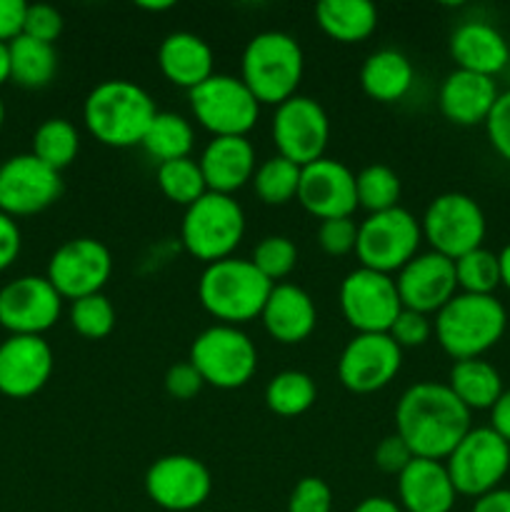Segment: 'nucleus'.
I'll use <instances>...</instances> for the list:
<instances>
[{"instance_id": "nucleus-15", "label": "nucleus", "mask_w": 510, "mask_h": 512, "mask_svg": "<svg viewBox=\"0 0 510 512\" xmlns=\"http://www.w3.org/2000/svg\"><path fill=\"white\" fill-rule=\"evenodd\" d=\"M63 193L58 170L40 163L33 153L13 155L0 165V213L10 218L43 213Z\"/></svg>"}, {"instance_id": "nucleus-29", "label": "nucleus", "mask_w": 510, "mask_h": 512, "mask_svg": "<svg viewBox=\"0 0 510 512\" xmlns=\"http://www.w3.org/2000/svg\"><path fill=\"white\" fill-rule=\"evenodd\" d=\"M315 20L328 38L338 43H360L378 25V10L368 0H320Z\"/></svg>"}, {"instance_id": "nucleus-30", "label": "nucleus", "mask_w": 510, "mask_h": 512, "mask_svg": "<svg viewBox=\"0 0 510 512\" xmlns=\"http://www.w3.org/2000/svg\"><path fill=\"white\" fill-rule=\"evenodd\" d=\"M448 388L470 413L473 410H490L503 395V378L483 358L455 360V365L450 368Z\"/></svg>"}, {"instance_id": "nucleus-45", "label": "nucleus", "mask_w": 510, "mask_h": 512, "mask_svg": "<svg viewBox=\"0 0 510 512\" xmlns=\"http://www.w3.org/2000/svg\"><path fill=\"white\" fill-rule=\"evenodd\" d=\"M485 130H488L495 153L510 163V90L498 95L488 120H485Z\"/></svg>"}, {"instance_id": "nucleus-9", "label": "nucleus", "mask_w": 510, "mask_h": 512, "mask_svg": "<svg viewBox=\"0 0 510 512\" xmlns=\"http://www.w3.org/2000/svg\"><path fill=\"white\" fill-rule=\"evenodd\" d=\"M190 108L195 120L213 138L248 135L258 123L260 103L240 78L225 73H213L205 83L190 90Z\"/></svg>"}, {"instance_id": "nucleus-6", "label": "nucleus", "mask_w": 510, "mask_h": 512, "mask_svg": "<svg viewBox=\"0 0 510 512\" xmlns=\"http://www.w3.org/2000/svg\"><path fill=\"white\" fill-rule=\"evenodd\" d=\"M245 235V213L233 195L205 193L185 208L180 238L185 250L203 263L233 258Z\"/></svg>"}, {"instance_id": "nucleus-32", "label": "nucleus", "mask_w": 510, "mask_h": 512, "mask_svg": "<svg viewBox=\"0 0 510 512\" xmlns=\"http://www.w3.org/2000/svg\"><path fill=\"white\" fill-rule=\"evenodd\" d=\"M193 125L178 113H160L153 118L150 128L143 135V148L150 158L158 163H168V160L190 158L193 150Z\"/></svg>"}, {"instance_id": "nucleus-36", "label": "nucleus", "mask_w": 510, "mask_h": 512, "mask_svg": "<svg viewBox=\"0 0 510 512\" xmlns=\"http://www.w3.org/2000/svg\"><path fill=\"white\" fill-rule=\"evenodd\" d=\"M400 178L390 165L373 163L365 165L358 175H355V195H358L360 208L373 213H383V210L398 208L400 200Z\"/></svg>"}, {"instance_id": "nucleus-19", "label": "nucleus", "mask_w": 510, "mask_h": 512, "mask_svg": "<svg viewBox=\"0 0 510 512\" xmlns=\"http://www.w3.org/2000/svg\"><path fill=\"white\" fill-rule=\"evenodd\" d=\"M298 200L310 215L320 220L350 218L358 208L355 173L345 163L320 158L300 168Z\"/></svg>"}, {"instance_id": "nucleus-34", "label": "nucleus", "mask_w": 510, "mask_h": 512, "mask_svg": "<svg viewBox=\"0 0 510 512\" xmlns=\"http://www.w3.org/2000/svg\"><path fill=\"white\" fill-rule=\"evenodd\" d=\"M80 150V135L65 118H48L33 135V155L53 170L68 168Z\"/></svg>"}, {"instance_id": "nucleus-49", "label": "nucleus", "mask_w": 510, "mask_h": 512, "mask_svg": "<svg viewBox=\"0 0 510 512\" xmlns=\"http://www.w3.org/2000/svg\"><path fill=\"white\" fill-rule=\"evenodd\" d=\"M20 245H23V238H20V228L15 218L0 213V273L18 260Z\"/></svg>"}, {"instance_id": "nucleus-14", "label": "nucleus", "mask_w": 510, "mask_h": 512, "mask_svg": "<svg viewBox=\"0 0 510 512\" xmlns=\"http://www.w3.org/2000/svg\"><path fill=\"white\" fill-rule=\"evenodd\" d=\"M113 275V255L108 245L95 238H73L60 245L48 263V275L60 298L80 300L103 293Z\"/></svg>"}, {"instance_id": "nucleus-42", "label": "nucleus", "mask_w": 510, "mask_h": 512, "mask_svg": "<svg viewBox=\"0 0 510 512\" xmlns=\"http://www.w3.org/2000/svg\"><path fill=\"white\" fill-rule=\"evenodd\" d=\"M60 33H63V15H60L58 8L45 3L28 5V10H25L23 35L40 40V43L53 45L60 38Z\"/></svg>"}, {"instance_id": "nucleus-46", "label": "nucleus", "mask_w": 510, "mask_h": 512, "mask_svg": "<svg viewBox=\"0 0 510 512\" xmlns=\"http://www.w3.org/2000/svg\"><path fill=\"white\" fill-rule=\"evenodd\" d=\"M413 458L415 455L410 453V448L405 445V440L400 438L398 433L385 435V438L375 445V453H373L375 465H378L383 473H390V475L403 473Z\"/></svg>"}, {"instance_id": "nucleus-50", "label": "nucleus", "mask_w": 510, "mask_h": 512, "mask_svg": "<svg viewBox=\"0 0 510 512\" xmlns=\"http://www.w3.org/2000/svg\"><path fill=\"white\" fill-rule=\"evenodd\" d=\"M490 428H493L505 443H510V388L503 390L498 403L490 408Z\"/></svg>"}, {"instance_id": "nucleus-1", "label": "nucleus", "mask_w": 510, "mask_h": 512, "mask_svg": "<svg viewBox=\"0 0 510 512\" xmlns=\"http://www.w3.org/2000/svg\"><path fill=\"white\" fill-rule=\"evenodd\" d=\"M470 410L443 383H415L395 405V433L415 458L443 463L468 435Z\"/></svg>"}, {"instance_id": "nucleus-52", "label": "nucleus", "mask_w": 510, "mask_h": 512, "mask_svg": "<svg viewBox=\"0 0 510 512\" xmlns=\"http://www.w3.org/2000/svg\"><path fill=\"white\" fill-rule=\"evenodd\" d=\"M353 512H403V508L395 500L383 498V495H373V498L360 500Z\"/></svg>"}, {"instance_id": "nucleus-10", "label": "nucleus", "mask_w": 510, "mask_h": 512, "mask_svg": "<svg viewBox=\"0 0 510 512\" xmlns=\"http://www.w3.org/2000/svg\"><path fill=\"white\" fill-rule=\"evenodd\" d=\"M458 495L480 498L500 485L510 470V443L493 428H470L468 435L445 458Z\"/></svg>"}, {"instance_id": "nucleus-27", "label": "nucleus", "mask_w": 510, "mask_h": 512, "mask_svg": "<svg viewBox=\"0 0 510 512\" xmlns=\"http://www.w3.org/2000/svg\"><path fill=\"white\" fill-rule=\"evenodd\" d=\"M158 65L170 83L193 90L213 75V48L190 30H175L160 43Z\"/></svg>"}, {"instance_id": "nucleus-5", "label": "nucleus", "mask_w": 510, "mask_h": 512, "mask_svg": "<svg viewBox=\"0 0 510 512\" xmlns=\"http://www.w3.org/2000/svg\"><path fill=\"white\" fill-rule=\"evenodd\" d=\"M273 283L253 265V260L225 258L205 265L198 280L203 308L223 325H243L258 318Z\"/></svg>"}, {"instance_id": "nucleus-48", "label": "nucleus", "mask_w": 510, "mask_h": 512, "mask_svg": "<svg viewBox=\"0 0 510 512\" xmlns=\"http://www.w3.org/2000/svg\"><path fill=\"white\" fill-rule=\"evenodd\" d=\"M25 10L28 3L23 0H0V43L8 45L18 35H23Z\"/></svg>"}, {"instance_id": "nucleus-22", "label": "nucleus", "mask_w": 510, "mask_h": 512, "mask_svg": "<svg viewBox=\"0 0 510 512\" xmlns=\"http://www.w3.org/2000/svg\"><path fill=\"white\" fill-rule=\"evenodd\" d=\"M498 95V85L493 78L455 68L440 85L438 105L440 113L450 123L470 128V125H480L488 120Z\"/></svg>"}, {"instance_id": "nucleus-12", "label": "nucleus", "mask_w": 510, "mask_h": 512, "mask_svg": "<svg viewBox=\"0 0 510 512\" xmlns=\"http://www.w3.org/2000/svg\"><path fill=\"white\" fill-rule=\"evenodd\" d=\"M340 310L358 333H388L403 310L395 278L368 268H355L340 283Z\"/></svg>"}, {"instance_id": "nucleus-8", "label": "nucleus", "mask_w": 510, "mask_h": 512, "mask_svg": "<svg viewBox=\"0 0 510 512\" xmlns=\"http://www.w3.org/2000/svg\"><path fill=\"white\" fill-rule=\"evenodd\" d=\"M423 230L415 215L405 208H390L373 213L358 225L355 255L360 268L375 273H398L418 255Z\"/></svg>"}, {"instance_id": "nucleus-39", "label": "nucleus", "mask_w": 510, "mask_h": 512, "mask_svg": "<svg viewBox=\"0 0 510 512\" xmlns=\"http://www.w3.org/2000/svg\"><path fill=\"white\" fill-rule=\"evenodd\" d=\"M70 325L78 335L88 340L108 338L115 328V308L103 293L73 300L70 305Z\"/></svg>"}, {"instance_id": "nucleus-47", "label": "nucleus", "mask_w": 510, "mask_h": 512, "mask_svg": "<svg viewBox=\"0 0 510 512\" xmlns=\"http://www.w3.org/2000/svg\"><path fill=\"white\" fill-rule=\"evenodd\" d=\"M203 378L195 370V365L190 363H175L170 365L168 373H165V393L175 400H190L203 390Z\"/></svg>"}, {"instance_id": "nucleus-2", "label": "nucleus", "mask_w": 510, "mask_h": 512, "mask_svg": "<svg viewBox=\"0 0 510 512\" xmlns=\"http://www.w3.org/2000/svg\"><path fill=\"white\" fill-rule=\"evenodd\" d=\"M158 115L155 100L133 80H103L83 103L85 128L95 140L110 148H130L143 143L145 130Z\"/></svg>"}, {"instance_id": "nucleus-31", "label": "nucleus", "mask_w": 510, "mask_h": 512, "mask_svg": "<svg viewBox=\"0 0 510 512\" xmlns=\"http://www.w3.org/2000/svg\"><path fill=\"white\" fill-rule=\"evenodd\" d=\"M10 80L23 88H45L58 73V53L53 45L18 35L8 43Z\"/></svg>"}, {"instance_id": "nucleus-55", "label": "nucleus", "mask_w": 510, "mask_h": 512, "mask_svg": "<svg viewBox=\"0 0 510 512\" xmlns=\"http://www.w3.org/2000/svg\"><path fill=\"white\" fill-rule=\"evenodd\" d=\"M173 5H175L173 0H158V3H138V8L153 10V13H158V10H170Z\"/></svg>"}, {"instance_id": "nucleus-16", "label": "nucleus", "mask_w": 510, "mask_h": 512, "mask_svg": "<svg viewBox=\"0 0 510 512\" xmlns=\"http://www.w3.org/2000/svg\"><path fill=\"white\" fill-rule=\"evenodd\" d=\"M213 490V478L203 460L193 455H165L145 473V493L158 508L190 512L205 503Z\"/></svg>"}, {"instance_id": "nucleus-7", "label": "nucleus", "mask_w": 510, "mask_h": 512, "mask_svg": "<svg viewBox=\"0 0 510 512\" xmlns=\"http://www.w3.org/2000/svg\"><path fill=\"white\" fill-rule=\"evenodd\" d=\"M190 363L205 385L218 390L243 388L258 370L255 343L238 325H210L190 345Z\"/></svg>"}, {"instance_id": "nucleus-3", "label": "nucleus", "mask_w": 510, "mask_h": 512, "mask_svg": "<svg viewBox=\"0 0 510 512\" xmlns=\"http://www.w3.org/2000/svg\"><path fill=\"white\" fill-rule=\"evenodd\" d=\"M303 70V48L283 30H263L253 35L240 60V80L260 105H280L298 95Z\"/></svg>"}, {"instance_id": "nucleus-38", "label": "nucleus", "mask_w": 510, "mask_h": 512, "mask_svg": "<svg viewBox=\"0 0 510 512\" xmlns=\"http://www.w3.org/2000/svg\"><path fill=\"white\" fill-rule=\"evenodd\" d=\"M455 280L463 293L493 295L500 285L498 255L485 248H475L455 260Z\"/></svg>"}, {"instance_id": "nucleus-24", "label": "nucleus", "mask_w": 510, "mask_h": 512, "mask_svg": "<svg viewBox=\"0 0 510 512\" xmlns=\"http://www.w3.org/2000/svg\"><path fill=\"white\" fill-rule=\"evenodd\" d=\"M205 185L210 193L233 195L255 175V148L245 135L213 138L200 155Z\"/></svg>"}, {"instance_id": "nucleus-33", "label": "nucleus", "mask_w": 510, "mask_h": 512, "mask_svg": "<svg viewBox=\"0 0 510 512\" xmlns=\"http://www.w3.org/2000/svg\"><path fill=\"white\" fill-rule=\"evenodd\" d=\"M315 380L303 370H283L265 388V405L280 418H298L315 403Z\"/></svg>"}, {"instance_id": "nucleus-21", "label": "nucleus", "mask_w": 510, "mask_h": 512, "mask_svg": "<svg viewBox=\"0 0 510 512\" xmlns=\"http://www.w3.org/2000/svg\"><path fill=\"white\" fill-rule=\"evenodd\" d=\"M395 285H398L403 308L423 315L438 313L458 290L455 260L433 253V250L415 255L403 270H398Z\"/></svg>"}, {"instance_id": "nucleus-41", "label": "nucleus", "mask_w": 510, "mask_h": 512, "mask_svg": "<svg viewBox=\"0 0 510 512\" xmlns=\"http://www.w3.org/2000/svg\"><path fill=\"white\" fill-rule=\"evenodd\" d=\"M288 512H333V490L323 478H303L290 493Z\"/></svg>"}, {"instance_id": "nucleus-25", "label": "nucleus", "mask_w": 510, "mask_h": 512, "mask_svg": "<svg viewBox=\"0 0 510 512\" xmlns=\"http://www.w3.org/2000/svg\"><path fill=\"white\" fill-rule=\"evenodd\" d=\"M450 55L460 70L493 78L508 65L510 45L495 25L485 20H465L450 35Z\"/></svg>"}, {"instance_id": "nucleus-43", "label": "nucleus", "mask_w": 510, "mask_h": 512, "mask_svg": "<svg viewBox=\"0 0 510 512\" xmlns=\"http://www.w3.org/2000/svg\"><path fill=\"white\" fill-rule=\"evenodd\" d=\"M388 335L398 343L400 350L420 348V345L428 343L430 335H433V323L428 320V315L403 308L398 318H395V323L390 325Z\"/></svg>"}, {"instance_id": "nucleus-53", "label": "nucleus", "mask_w": 510, "mask_h": 512, "mask_svg": "<svg viewBox=\"0 0 510 512\" xmlns=\"http://www.w3.org/2000/svg\"><path fill=\"white\" fill-rule=\"evenodd\" d=\"M498 263H500V285H505V288L510 290V243L498 253Z\"/></svg>"}, {"instance_id": "nucleus-51", "label": "nucleus", "mask_w": 510, "mask_h": 512, "mask_svg": "<svg viewBox=\"0 0 510 512\" xmlns=\"http://www.w3.org/2000/svg\"><path fill=\"white\" fill-rule=\"evenodd\" d=\"M470 512H510V490L495 488L490 493L475 498V505Z\"/></svg>"}, {"instance_id": "nucleus-13", "label": "nucleus", "mask_w": 510, "mask_h": 512, "mask_svg": "<svg viewBox=\"0 0 510 512\" xmlns=\"http://www.w3.org/2000/svg\"><path fill=\"white\" fill-rule=\"evenodd\" d=\"M330 138V120L323 105L308 95H293L275 105L273 140L278 155L295 165H308L323 158Z\"/></svg>"}, {"instance_id": "nucleus-20", "label": "nucleus", "mask_w": 510, "mask_h": 512, "mask_svg": "<svg viewBox=\"0 0 510 512\" xmlns=\"http://www.w3.org/2000/svg\"><path fill=\"white\" fill-rule=\"evenodd\" d=\"M53 350L43 335H10L0 345V393L25 400L45 388L53 375Z\"/></svg>"}, {"instance_id": "nucleus-40", "label": "nucleus", "mask_w": 510, "mask_h": 512, "mask_svg": "<svg viewBox=\"0 0 510 512\" xmlns=\"http://www.w3.org/2000/svg\"><path fill=\"white\" fill-rule=\"evenodd\" d=\"M250 260L275 285V280H283L293 273L295 263H298V248L285 235H268L255 245Z\"/></svg>"}, {"instance_id": "nucleus-4", "label": "nucleus", "mask_w": 510, "mask_h": 512, "mask_svg": "<svg viewBox=\"0 0 510 512\" xmlns=\"http://www.w3.org/2000/svg\"><path fill=\"white\" fill-rule=\"evenodd\" d=\"M508 328V313L495 295L455 293L435 313V338L453 360L480 358Z\"/></svg>"}, {"instance_id": "nucleus-11", "label": "nucleus", "mask_w": 510, "mask_h": 512, "mask_svg": "<svg viewBox=\"0 0 510 512\" xmlns=\"http://www.w3.org/2000/svg\"><path fill=\"white\" fill-rule=\"evenodd\" d=\"M485 213L465 193H443L430 200L425 208L420 230L428 240L433 253L445 255L450 260L463 258L475 248H483L485 238Z\"/></svg>"}, {"instance_id": "nucleus-23", "label": "nucleus", "mask_w": 510, "mask_h": 512, "mask_svg": "<svg viewBox=\"0 0 510 512\" xmlns=\"http://www.w3.org/2000/svg\"><path fill=\"white\" fill-rule=\"evenodd\" d=\"M265 330L283 345L303 343L318 323L313 298L293 283H275L260 313Z\"/></svg>"}, {"instance_id": "nucleus-44", "label": "nucleus", "mask_w": 510, "mask_h": 512, "mask_svg": "<svg viewBox=\"0 0 510 512\" xmlns=\"http://www.w3.org/2000/svg\"><path fill=\"white\" fill-rule=\"evenodd\" d=\"M358 240V225L353 218H330L323 220L318 228V243L328 255H348L355 250Z\"/></svg>"}, {"instance_id": "nucleus-17", "label": "nucleus", "mask_w": 510, "mask_h": 512, "mask_svg": "<svg viewBox=\"0 0 510 512\" xmlns=\"http://www.w3.org/2000/svg\"><path fill=\"white\" fill-rule=\"evenodd\" d=\"M63 313V298L43 275H23L0 288V325L10 335H43Z\"/></svg>"}, {"instance_id": "nucleus-28", "label": "nucleus", "mask_w": 510, "mask_h": 512, "mask_svg": "<svg viewBox=\"0 0 510 512\" xmlns=\"http://www.w3.org/2000/svg\"><path fill=\"white\" fill-rule=\"evenodd\" d=\"M415 68L405 53L395 48H380L365 58L360 68V85L365 95L378 103H395L413 88Z\"/></svg>"}, {"instance_id": "nucleus-26", "label": "nucleus", "mask_w": 510, "mask_h": 512, "mask_svg": "<svg viewBox=\"0 0 510 512\" xmlns=\"http://www.w3.org/2000/svg\"><path fill=\"white\" fill-rule=\"evenodd\" d=\"M398 498L405 512H450L458 493L445 463L413 458L398 475Z\"/></svg>"}, {"instance_id": "nucleus-56", "label": "nucleus", "mask_w": 510, "mask_h": 512, "mask_svg": "<svg viewBox=\"0 0 510 512\" xmlns=\"http://www.w3.org/2000/svg\"><path fill=\"white\" fill-rule=\"evenodd\" d=\"M3 125H5V105L3 100H0V130H3Z\"/></svg>"}, {"instance_id": "nucleus-18", "label": "nucleus", "mask_w": 510, "mask_h": 512, "mask_svg": "<svg viewBox=\"0 0 510 512\" xmlns=\"http://www.w3.org/2000/svg\"><path fill=\"white\" fill-rule=\"evenodd\" d=\"M400 365L403 350L388 333H358L340 353L338 378L350 393L368 395L390 385Z\"/></svg>"}, {"instance_id": "nucleus-54", "label": "nucleus", "mask_w": 510, "mask_h": 512, "mask_svg": "<svg viewBox=\"0 0 510 512\" xmlns=\"http://www.w3.org/2000/svg\"><path fill=\"white\" fill-rule=\"evenodd\" d=\"M10 80V55H8V45L0 43V85Z\"/></svg>"}, {"instance_id": "nucleus-35", "label": "nucleus", "mask_w": 510, "mask_h": 512, "mask_svg": "<svg viewBox=\"0 0 510 512\" xmlns=\"http://www.w3.org/2000/svg\"><path fill=\"white\" fill-rule=\"evenodd\" d=\"M298 185L300 165L290 163L283 155H273L255 168L253 188L265 205L290 203L293 198H298Z\"/></svg>"}, {"instance_id": "nucleus-37", "label": "nucleus", "mask_w": 510, "mask_h": 512, "mask_svg": "<svg viewBox=\"0 0 510 512\" xmlns=\"http://www.w3.org/2000/svg\"><path fill=\"white\" fill-rule=\"evenodd\" d=\"M158 188L168 200L178 205H193L195 200L208 193L200 163L193 158L168 160L158 165Z\"/></svg>"}]
</instances>
